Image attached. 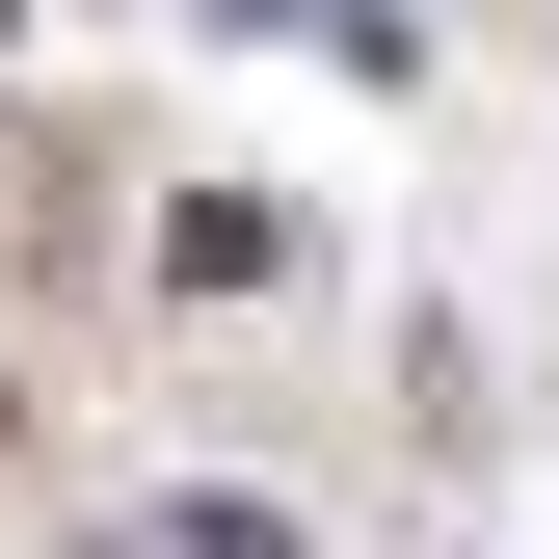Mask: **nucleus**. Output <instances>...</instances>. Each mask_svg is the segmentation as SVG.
<instances>
[{
	"label": "nucleus",
	"instance_id": "1",
	"mask_svg": "<svg viewBox=\"0 0 559 559\" xmlns=\"http://www.w3.org/2000/svg\"><path fill=\"white\" fill-rule=\"evenodd\" d=\"M107 559H294V507H266V479H160Z\"/></svg>",
	"mask_w": 559,
	"mask_h": 559
}]
</instances>
